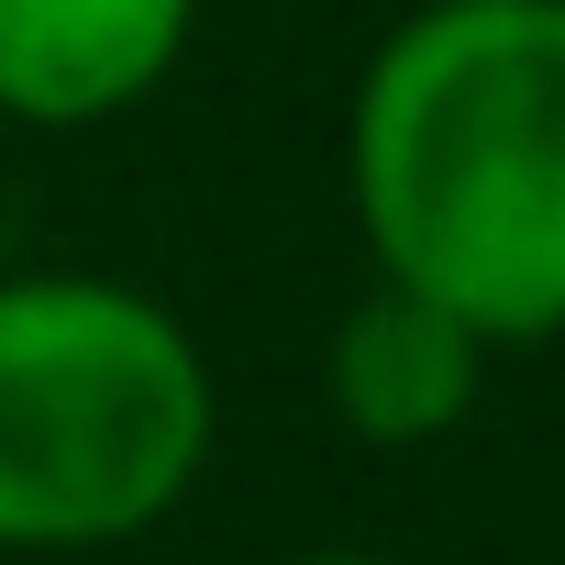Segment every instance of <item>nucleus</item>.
<instances>
[{"label": "nucleus", "instance_id": "nucleus-5", "mask_svg": "<svg viewBox=\"0 0 565 565\" xmlns=\"http://www.w3.org/2000/svg\"><path fill=\"white\" fill-rule=\"evenodd\" d=\"M277 565H388V554H344V543H322V554H277Z\"/></svg>", "mask_w": 565, "mask_h": 565}, {"label": "nucleus", "instance_id": "nucleus-3", "mask_svg": "<svg viewBox=\"0 0 565 565\" xmlns=\"http://www.w3.org/2000/svg\"><path fill=\"white\" fill-rule=\"evenodd\" d=\"M200 34V0H0V122L89 134L145 111Z\"/></svg>", "mask_w": 565, "mask_h": 565}, {"label": "nucleus", "instance_id": "nucleus-1", "mask_svg": "<svg viewBox=\"0 0 565 565\" xmlns=\"http://www.w3.org/2000/svg\"><path fill=\"white\" fill-rule=\"evenodd\" d=\"M344 200L377 277L499 355L565 333V0H422L344 100Z\"/></svg>", "mask_w": 565, "mask_h": 565}, {"label": "nucleus", "instance_id": "nucleus-2", "mask_svg": "<svg viewBox=\"0 0 565 565\" xmlns=\"http://www.w3.org/2000/svg\"><path fill=\"white\" fill-rule=\"evenodd\" d=\"M222 433L200 333L89 266L0 277V554H122L189 510Z\"/></svg>", "mask_w": 565, "mask_h": 565}, {"label": "nucleus", "instance_id": "nucleus-4", "mask_svg": "<svg viewBox=\"0 0 565 565\" xmlns=\"http://www.w3.org/2000/svg\"><path fill=\"white\" fill-rule=\"evenodd\" d=\"M488 366H499V344H488L466 311H444L433 289L366 266L355 311H344L333 344H322V399H333V422H344L355 444L411 455V444H444V433L477 411Z\"/></svg>", "mask_w": 565, "mask_h": 565}]
</instances>
